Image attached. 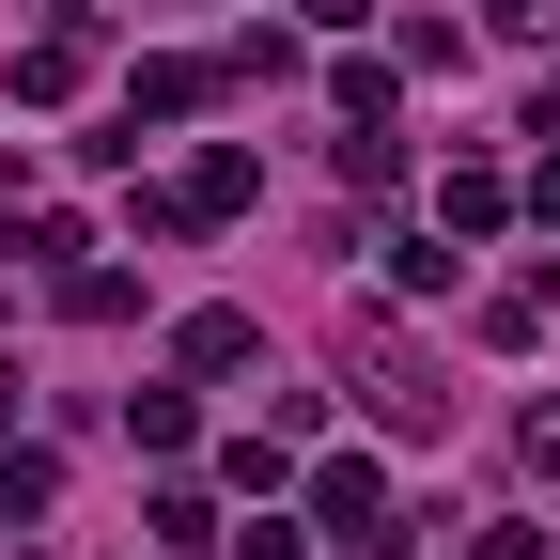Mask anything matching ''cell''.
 Instances as JSON below:
<instances>
[{
  "instance_id": "3",
  "label": "cell",
  "mask_w": 560,
  "mask_h": 560,
  "mask_svg": "<svg viewBox=\"0 0 560 560\" xmlns=\"http://www.w3.org/2000/svg\"><path fill=\"white\" fill-rule=\"evenodd\" d=\"M436 219H452V234H499V219H514V172H482V156H467V172L436 187Z\"/></svg>"
},
{
  "instance_id": "1",
  "label": "cell",
  "mask_w": 560,
  "mask_h": 560,
  "mask_svg": "<svg viewBox=\"0 0 560 560\" xmlns=\"http://www.w3.org/2000/svg\"><path fill=\"white\" fill-rule=\"evenodd\" d=\"M312 514H327V545L405 560V499H389V467H374V452H327V467H312Z\"/></svg>"
},
{
  "instance_id": "9",
  "label": "cell",
  "mask_w": 560,
  "mask_h": 560,
  "mask_svg": "<svg viewBox=\"0 0 560 560\" xmlns=\"http://www.w3.org/2000/svg\"><path fill=\"white\" fill-rule=\"evenodd\" d=\"M467 560H545V529H529V514H499V529L467 545Z\"/></svg>"
},
{
  "instance_id": "4",
  "label": "cell",
  "mask_w": 560,
  "mask_h": 560,
  "mask_svg": "<svg viewBox=\"0 0 560 560\" xmlns=\"http://www.w3.org/2000/svg\"><path fill=\"white\" fill-rule=\"evenodd\" d=\"M249 359H265L249 312H187V374H249Z\"/></svg>"
},
{
  "instance_id": "5",
  "label": "cell",
  "mask_w": 560,
  "mask_h": 560,
  "mask_svg": "<svg viewBox=\"0 0 560 560\" xmlns=\"http://www.w3.org/2000/svg\"><path fill=\"white\" fill-rule=\"evenodd\" d=\"M219 467H234V499H296V436H234Z\"/></svg>"
},
{
  "instance_id": "2",
  "label": "cell",
  "mask_w": 560,
  "mask_h": 560,
  "mask_svg": "<svg viewBox=\"0 0 560 560\" xmlns=\"http://www.w3.org/2000/svg\"><path fill=\"white\" fill-rule=\"evenodd\" d=\"M249 187H265V156H249V140H219V156H202V172H187L172 202H140V219H234Z\"/></svg>"
},
{
  "instance_id": "6",
  "label": "cell",
  "mask_w": 560,
  "mask_h": 560,
  "mask_svg": "<svg viewBox=\"0 0 560 560\" xmlns=\"http://www.w3.org/2000/svg\"><path fill=\"white\" fill-rule=\"evenodd\" d=\"M140 109H156V125H172V109H202V62H140V94H125V125H140Z\"/></svg>"
},
{
  "instance_id": "8",
  "label": "cell",
  "mask_w": 560,
  "mask_h": 560,
  "mask_svg": "<svg viewBox=\"0 0 560 560\" xmlns=\"http://www.w3.org/2000/svg\"><path fill=\"white\" fill-rule=\"evenodd\" d=\"M482 16H499L514 47H560V0H482Z\"/></svg>"
},
{
  "instance_id": "7",
  "label": "cell",
  "mask_w": 560,
  "mask_h": 560,
  "mask_svg": "<svg viewBox=\"0 0 560 560\" xmlns=\"http://www.w3.org/2000/svg\"><path fill=\"white\" fill-rule=\"evenodd\" d=\"M47 482H62L47 452H0V514H16V529H32V514H47Z\"/></svg>"
}]
</instances>
